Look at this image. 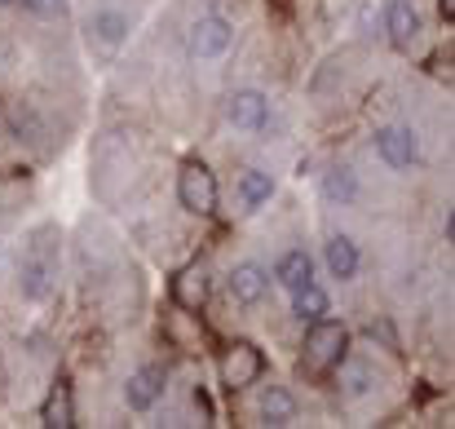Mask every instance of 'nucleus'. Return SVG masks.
Returning <instances> with one entry per match:
<instances>
[{
    "label": "nucleus",
    "instance_id": "18",
    "mask_svg": "<svg viewBox=\"0 0 455 429\" xmlns=\"http://www.w3.org/2000/svg\"><path fill=\"white\" fill-rule=\"evenodd\" d=\"M40 425H44V429H76V425H80L71 381H58V385L44 394V403H40Z\"/></svg>",
    "mask_w": 455,
    "mask_h": 429
},
{
    "label": "nucleus",
    "instance_id": "4",
    "mask_svg": "<svg viewBox=\"0 0 455 429\" xmlns=\"http://www.w3.org/2000/svg\"><path fill=\"white\" fill-rule=\"evenodd\" d=\"M230 45H235V22L226 13H217V9L199 13L186 27V58L190 62H217V58L230 53Z\"/></svg>",
    "mask_w": 455,
    "mask_h": 429
},
{
    "label": "nucleus",
    "instance_id": "7",
    "mask_svg": "<svg viewBox=\"0 0 455 429\" xmlns=\"http://www.w3.org/2000/svg\"><path fill=\"white\" fill-rule=\"evenodd\" d=\"M221 116H226V125L235 134H261L270 125V98L261 89H252V85L230 89L226 102H221Z\"/></svg>",
    "mask_w": 455,
    "mask_h": 429
},
{
    "label": "nucleus",
    "instance_id": "3",
    "mask_svg": "<svg viewBox=\"0 0 455 429\" xmlns=\"http://www.w3.org/2000/svg\"><path fill=\"white\" fill-rule=\"evenodd\" d=\"M177 204H181V213H190V217H199V222L217 217L221 186H217V173H212L199 155H186V159L177 164Z\"/></svg>",
    "mask_w": 455,
    "mask_h": 429
},
{
    "label": "nucleus",
    "instance_id": "2",
    "mask_svg": "<svg viewBox=\"0 0 455 429\" xmlns=\"http://www.w3.org/2000/svg\"><path fill=\"white\" fill-rule=\"evenodd\" d=\"M58 287V226H36L18 257V296L27 305H44Z\"/></svg>",
    "mask_w": 455,
    "mask_h": 429
},
{
    "label": "nucleus",
    "instance_id": "8",
    "mask_svg": "<svg viewBox=\"0 0 455 429\" xmlns=\"http://www.w3.org/2000/svg\"><path fill=\"white\" fill-rule=\"evenodd\" d=\"M371 146H376L380 164L394 168V173H407V168L420 164V134L411 125H380Z\"/></svg>",
    "mask_w": 455,
    "mask_h": 429
},
{
    "label": "nucleus",
    "instance_id": "12",
    "mask_svg": "<svg viewBox=\"0 0 455 429\" xmlns=\"http://www.w3.org/2000/svg\"><path fill=\"white\" fill-rule=\"evenodd\" d=\"M168 296H172V305L199 314V310L208 305V296H212V271H208V262H186V266L168 279Z\"/></svg>",
    "mask_w": 455,
    "mask_h": 429
},
{
    "label": "nucleus",
    "instance_id": "27",
    "mask_svg": "<svg viewBox=\"0 0 455 429\" xmlns=\"http://www.w3.org/2000/svg\"><path fill=\"white\" fill-rule=\"evenodd\" d=\"M9 4H18V0H0V9H9Z\"/></svg>",
    "mask_w": 455,
    "mask_h": 429
},
{
    "label": "nucleus",
    "instance_id": "23",
    "mask_svg": "<svg viewBox=\"0 0 455 429\" xmlns=\"http://www.w3.org/2000/svg\"><path fill=\"white\" fill-rule=\"evenodd\" d=\"M31 18H67V0H18Z\"/></svg>",
    "mask_w": 455,
    "mask_h": 429
},
{
    "label": "nucleus",
    "instance_id": "14",
    "mask_svg": "<svg viewBox=\"0 0 455 429\" xmlns=\"http://www.w3.org/2000/svg\"><path fill=\"white\" fill-rule=\"evenodd\" d=\"M261 385V381H257ZM257 417H261V425H275V429H283V425H297L301 421V399L288 390V385H261V394H257Z\"/></svg>",
    "mask_w": 455,
    "mask_h": 429
},
{
    "label": "nucleus",
    "instance_id": "22",
    "mask_svg": "<svg viewBox=\"0 0 455 429\" xmlns=\"http://www.w3.org/2000/svg\"><path fill=\"white\" fill-rule=\"evenodd\" d=\"M363 336H367V341H380V345H385V350H394V354L403 350V345H398V332H394V323H389V319L367 323V328H363Z\"/></svg>",
    "mask_w": 455,
    "mask_h": 429
},
{
    "label": "nucleus",
    "instance_id": "17",
    "mask_svg": "<svg viewBox=\"0 0 455 429\" xmlns=\"http://www.w3.org/2000/svg\"><path fill=\"white\" fill-rule=\"evenodd\" d=\"M323 266H327V275L331 279H340V284H354L358 279V271H363V253H358V244L349 239V235H327V244H323Z\"/></svg>",
    "mask_w": 455,
    "mask_h": 429
},
{
    "label": "nucleus",
    "instance_id": "5",
    "mask_svg": "<svg viewBox=\"0 0 455 429\" xmlns=\"http://www.w3.org/2000/svg\"><path fill=\"white\" fill-rule=\"evenodd\" d=\"M217 376H221L226 394L252 390V385L266 376V354H261V345H257V341H230V345H221Z\"/></svg>",
    "mask_w": 455,
    "mask_h": 429
},
{
    "label": "nucleus",
    "instance_id": "24",
    "mask_svg": "<svg viewBox=\"0 0 455 429\" xmlns=\"http://www.w3.org/2000/svg\"><path fill=\"white\" fill-rule=\"evenodd\" d=\"M190 403H195V412H199V421H204V425H212V421H217L212 399H208V390H204V385H195V390H190Z\"/></svg>",
    "mask_w": 455,
    "mask_h": 429
},
{
    "label": "nucleus",
    "instance_id": "19",
    "mask_svg": "<svg viewBox=\"0 0 455 429\" xmlns=\"http://www.w3.org/2000/svg\"><path fill=\"white\" fill-rule=\"evenodd\" d=\"M235 195H239L243 213L266 208V204L275 199V173H266V168H239V177H235Z\"/></svg>",
    "mask_w": 455,
    "mask_h": 429
},
{
    "label": "nucleus",
    "instance_id": "10",
    "mask_svg": "<svg viewBox=\"0 0 455 429\" xmlns=\"http://www.w3.org/2000/svg\"><path fill=\"white\" fill-rule=\"evenodd\" d=\"M164 394H168V368H164V363H142V368L129 372V381H124V408L138 412V417L155 412V408L164 403Z\"/></svg>",
    "mask_w": 455,
    "mask_h": 429
},
{
    "label": "nucleus",
    "instance_id": "20",
    "mask_svg": "<svg viewBox=\"0 0 455 429\" xmlns=\"http://www.w3.org/2000/svg\"><path fill=\"white\" fill-rule=\"evenodd\" d=\"M270 279L279 287H301L314 279V257L305 253V248H288V253H279V262H275V271H270Z\"/></svg>",
    "mask_w": 455,
    "mask_h": 429
},
{
    "label": "nucleus",
    "instance_id": "15",
    "mask_svg": "<svg viewBox=\"0 0 455 429\" xmlns=\"http://www.w3.org/2000/svg\"><path fill=\"white\" fill-rule=\"evenodd\" d=\"M4 129H9L13 142H22V146H40L49 138L44 116L36 111L31 98H9V102H4Z\"/></svg>",
    "mask_w": 455,
    "mask_h": 429
},
{
    "label": "nucleus",
    "instance_id": "21",
    "mask_svg": "<svg viewBox=\"0 0 455 429\" xmlns=\"http://www.w3.org/2000/svg\"><path fill=\"white\" fill-rule=\"evenodd\" d=\"M292 314H297L301 323L331 314V296H327V287L318 284V279H309V284H301V287H292Z\"/></svg>",
    "mask_w": 455,
    "mask_h": 429
},
{
    "label": "nucleus",
    "instance_id": "9",
    "mask_svg": "<svg viewBox=\"0 0 455 429\" xmlns=\"http://www.w3.org/2000/svg\"><path fill=\"white\" fill-rule=\"evenodd\" d=\"M389 45L398 53H416L420 40H425V22H420V9L416 0H385V18H380Z\"/></svg>",
    "mask_w": 455,
    "mask_h": 429
},
{
    "label": "nucleus",
    "instance_id": "16",
    "mask_svg": "<svg viewBox=\"0 0 455 429\" xmlns=\"http://www.w3.org/2000/svg\"><path fill=\"white\" fill-rule=\"evenodd\" d=\"M318 195H323V204H331V208H354V204L363 199V182H358V173H354L349 164H327V168L318 173Z\"/></svg>",
    "mask_w": 455,
    "mask_h": 429
},
{
    "label": "nucleus",
    "instance_id": "11",
    "mask_svg": "<svg viewBox=\"0 0 455 429\" xmlns=\"http://www.w3.org/2000/svg\"><path fill=\"white\" fill-rule=\"evenodd\" d=\"M331 381H336V390H340L345 403H358V399H367V394L380 390V368H376V359L349 350V354L340 359V368L331 372Z\"/></svg>",
    "mask_w": 455,
    "mask_h": 429
},
{
    "label": "nucleus",
    "instance_id": "25",
    "mask_svg": "<svg viewBox=\"0 0 455 429\" xmlns=\"http://www.w3.org/2000/svg\"><path fill=\"white\" fill-rule=\"evenodd\" d=\"M438 13H443V22L451 27L455 22V0H438Z\"/></svg>",
    "mask_w": 455,
    "mask_h": 429
},
{
    "label": "nucleus",
    "instance_id": "1",
    "mask_svg": "<svg viewBox=\"0 0 455 429\" xmlns=\"http://www.w3.org/2000/svg\"><path fill=\"white\" fill-rule=\"evenodd\" d=\"M354 345V332L345 319H309L305 323V336H301V350H297V372H301L309 385H327L331 372L340 368V359L349 354Z\"/></svg>",
    "mask_w": 455,
    "mask_h": 429
},
{
    "label": "nucleus",
    "instance_id": "13",
    "mask_svg": "<svg viewBox=\"0 0 455 429\" xmlns=\"http://www.w3.org/2000/svg\"><path fill=\"white\" fill-rule=\"evenodd\" d=\"M270 287H275V279H270V271L261 262H239V266L226 271V292H230L235 305L252 310V305H261L270 296Z\"/></svg>",
    "mask_w": 455,
    "mask_h": 429
},
{
    "label": "nucleus",
    "instance_id": "26",
    "mask_svg": "<svg viewBox=\"0 0 455 429\" xmlns=\"http://www.w3.org/2000/svg\"><path fill=\"white\" fill-rule=\"evenodd\" d=\"M443 235H447V244H455V213L447 208V222H443Z\"/></svg>",
    "mask_w": 455,
    "mask_h": 429
},
{
    "label": "nucleus",
    "instance_id": "6",
    "mask_svg": "<svg viewBox=\"0 0 455 429\" xmlns=\"http://www.w3.org/2000/svg\"><path fill=\"white\" fill-rule=\"evenodd\" d=\"M84 36H89V45H93L102 58H116V53L129 45V36H133V13H129L124 4H98V9L84 18Z\"/></svg>",
    "mask_w": 455,
    "mask_h": 429
}]
</instances>
